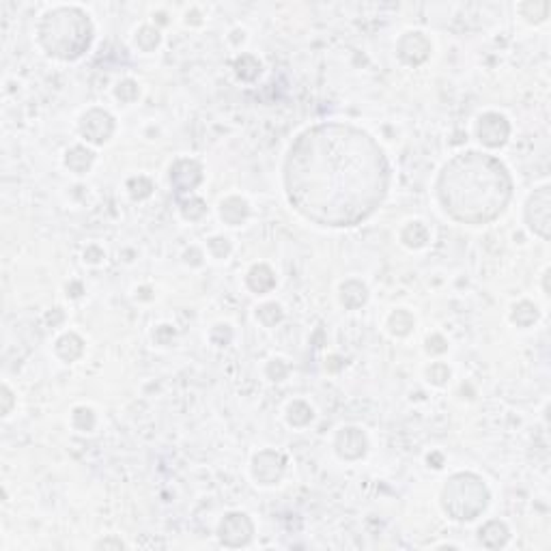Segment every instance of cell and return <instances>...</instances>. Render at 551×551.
I'll list each match as a JSON object with an SVG mask.
<instances>
[{
    "label": "cell",
    "mask_w": 551,
    "mask_h": 551,
    "mask_svg": "<svg viewBox=\"0 0 551 551\" xmlns=\"http://www.w3.org/2000/svg\"><path fill=\"white\" fill-rule=\"evenodd\" d=\"M338 299L347 311H357L369 301V286L357 278H349L338 286Z\"/></svg>",
    "instance_id": "obj_16"
},
{
    "label": "cell",
    "mask_w": 551,
    "mask_h": 551,
    "mask_svg": "<svg viewBox=\"0 0 551 551\" xmlns=\"http://www.w3.org/2000/svg\"><path fill=\"white\" fill-rule=\"evenodd\" d=\"M334 452L343 461H360L369 452V438L360 426H343L334 435Z\"/></svg>",
    "instance_id": "obj_12"
},
{
    "label": "cell",
    "mask_w": 551,
    "mask_h": 551,
    "mask_svg": "<svg viewBox=\"0 0 551 551\" xmlns=\"http://www.w3.org/2000/svg\"><path fill=\"white\" fill-rule=\"evenodd\" d=\"M252 538H255V521L250 519V515L241 513V511H233L220 519L218 540L224 547H230V549L246 547L252 542Z\"/></svg>",
    "instance_id": "obj_5"
},
{
    "label": "cell",
    "mask_w": 551,
    "mask_h": 551,
    "mask_svg": "<svg viewBox=\"0 0 551 551\" xmlns=\"http://www.w3.org/2000/svg\"><path fill=\"white\" fill-rule=\"evenodd\" d=\"M491 500L489 486L482 476L474 472H457L452 474L440 494V506L448 515V519L457 523H469L478 519Z\"/></svg>",
    "instance_id": "obj_4"
},
{
    "label": "cell",
    "mask_w": 551,
    "mask_h": 551,
    "mask_svg": "<svg viewBox=\"0 0 551 551\" xmlns=\"http://www.w3.org/2000/svg\"><path fill=\"white\" fill-rule=\"evenodd\" d=\"M511 321L517 325V328H532L536 321H538V308L528 301V299H521L513 306L511 311Z\"/></svg>",
    "instance_id": "obj_23"
},
{
    "label": "cell",
    "mask_w": 551,
    "mask_h": 551,
    "mask_svg": "<svg viewBox=\"0 0 551 551\" xmlns=\"http://www.w3.org/2000/svg\"><path fill=\"white\" fill-rule=\"evenodd\" d=\"M95 164V151L84 145H76L65 153V166L76 174H87Z\"/></svg>",
    "instance_id": "obj_19"
},
{
    "label": "cell",
    "mask_w": 551,
    "mask_h": 551,
    "mask_svg": "<svg viewBox=\"0 0 551 551\" xmlns=\"http://www.w3.org/2000/svg\"><path fill=\"white\" fill-rule=\"evenodd\" d=\"M72 426L76 428V431L80 433H91L93 428L97 426V416L91 407L87 405H80L72 411Z\"/></svg>",
    "instance_id": "obj_27"
},
{
    "label": "cell",
    "mask_w": 551,
    "mask_h": 551,
    "mask_svg": "<svg viewBox=\"0 0 551 551\" xmlns=\"http://www.w3.org/2000/svg\"><path fill=\"white\" fill-rule=\"evenodd\" d=\"M114 130H116V121L114 116L104 110V108H89L80 121H78V132L80 136L89 143V145H95V147H101L106 145L112 136H114Z\"/></svg>",
    "instance_id": "obj_6"
},
{
    "label": "cell",
    "mask_w": 551,
    "mask_h": 551,
    "mask_svg": "<svg viewBox=\"0 0 551 551\" xmlns=\"http://www.w3.org/2000/svg\"><path fill=\"white\" fill-rule=\"evenodd\" d=\"M284 469H286V457L274 448H265V450L257 452L250 463L252 478L263 486L278 484L284 476Z\"/></svg>",
    "instance_id": "obj_10"
},
{
    "label": "cell",
    "mask_w": 551,
    "mask_h": 551,
    "mask_svg": "<svg viewBox=\"0 0 551 551\" xmlns=\"http://www.w3.org/2000/svg\"><path fill=\"white\" fill-rule=\"evenodd\" d=\"M0 392H3V396H0V401H3V405H0V413L9 416L13 405H16V396H13V392H11V388L7 384L3 386V390H0Z\"/></svg>",
    "instance_id": "obj_38"
},
{
    "label": "cell",
    "mask_w": 551,
    "mask_h": 551,
    "mask_svg": "<svg viewBox=\"0 0 551 551\" xmlns=\"http://www.w3.org/2000/svg\"><path fill=\"white\" fill-rule=\"evenodd\" d=\"M246 286L257 293V295H265L269 291L276 289V274L267 263H257L248 269L246 274Z\"/></svg>",
    "instance_id": "obj_17"
},
{
    "label": "cell",
    "mask_w": 551,
    "mask_h": 551,
    "mask_svg": "<svg viewBox=\"0 0 551 551\" xmlns=\"http://www.w3.org/2000/svg\"><path fill=\"white\" fill-rule=\"evenodd\" d=\"M519 13L528 24H540L549 16V3H534V0H528V3L519 5Z\"/></svg>",
    "instance_id": "obj_28"
},
{
    "label": "cell",
    "mask_w": 551,
    "mask_h": 551,
    "mask_svg": "<svg viewBox=\"0 0 551 551\" xmlns=\"http://www.w3.org/2000/svg\"><path fill=\"white\" fill-rule=\"evenodd\" d=\"M153 181L145 174H138V177H132L128 181V192L134 201H145L153 194Z\"/></svg>",
    "instance_id": "obj_30"
},
{
    "label": "cell",
    "mask_w": 551,
    "mask_h": 551,
    "mask_svg": "<svg viewBox=\"0 0 551 551\" xmlns=\"http://www.w3.org/2000/svg\"><path fill=\"white\" fill-rule=\"evenodd\" d=\"M174 328L172 325H168V323H164V325H157L155 328V332H153V340L157 343V345H162V347H168L172 340H174Z\"/></svg>",
    "instance_id": "obj_36"
},
{
    "label": "cell",
    "mask_w": 551,
    "mask_h": 551,
    "mask_svg": "<svg viewBox=\"0 0 551 551\" xmlns=\"http://www.w3.org/2000/svg\"><path fill=\"white\" fill-rule=\"evenodd\" d=\"M126 547V542L121 540V538H101L99 542H95V549H123Z\"/></svg>",
    "instance_id": "obj_40"
},
{
    "label": "cell",
    "mask_w": 551,
    "mask_h": 551,
    "mask_svg": "<svg viewBox=\"0 0 551 551\" xmlns=\"http://www.w3.org/2000/svg\"><path fill=\"white\" fill-rule=\"evenodd\" d=\"M450 377H452V371H450V366L444 364V362H433L426 369V382L431 384V386H435V388L448 386Z\"/></svg>",
    "instance_id": "obj_31"
},
{
    "label": "cell",
    "mask_w": 551,
    "mask_h": 551,
    "mask_svg": "<svg viewBox=\"0 0 551 551\" xmlns=\"http://www.w3.org/2000/svg\"><path fill=\"white\" fill-rule=\"evenodd\" d=\"M233 69L241 82H255L263 72V63L255 54H239L233 60Z\"/></svg>",
    "instance_id": "obj_20"
},
{
    "label": "cell",
    "mask_w": 551,
    "mask_h": 551,
    "mask_svg": "<svg viewBox=\"0 0 551 551\" xmlns=\"http://www.w3.org/2000/svg\"><path fill=\"white\" fill-rule=\"evenodd\" d=\"M209 338H211V343H213L216 347H226V345H230V340H233V328H230L228 323H218V325L211 328Z\"/></svg>",
    "instance_id": "obj_34"
},
{
    "label": "cell",
    "mask_w": 551,
    "mask_h": 551,
    "mask_svg": "<svg viewBox=\"0 0 551 551\" xmlns=\"http://www.w3.org/2000/svg\"><path fill=\"white\" fill-rule=\"evenodd\" d=\"M428 463H433L431 467H435V469H442L444 467V457L440 452H433V455H428Z\"/></svg>",
    "instance_id": "obj_42"
},
{
    "label": "cell",
    "mask_w": 551,
    "mask_h": 551,
    "mask_svg": "<svg viewBox=\"0 0 551 551\" xmlns=\"http://www.w3.org/2000/svg\"><path fill=\"white\" fill-rule=\"evenodd\" d=\"M203 20H201V13L196 11V9H192V11H188L186 13V24H201Z\"/></svg>",
    "instance_id": "obj_43"
},
{
    "label": "cell",
    "mask_w": 551,
    "mask_h": 551,
    "mask_svg": "<svg viewBox=\"0 0 551 551\" xmlns=\"http://www.w3.org/2000/svg\"><path fill=\"white\" fill-rule=\"evenodd\" d=\"M424 349L428 355H444L448 351V340L442 334H431L424 343Z\"/></svg>",
    "instance_id": "obj_35"
},
{
    "label": "cell",
    "mask_w": 551,
    "mask_h": 551,
    "mask_svg": "<svg viewBox=\"0 0 551 551\" xmlns=\"http://www.w3.org/2000/svg\"><path fill=\"white\" fill-rule=\"evenodd\" d=\"M134 43H136V48H138L140 52L151 54V52H155V50L160 48V43H162V33H160L157 26L145 24V26H140V28L136 30Z\"/></svg>",
    "instance_id": "obj_24"
},
{
    "label": "cell",
    "mask_w": 551,
    "mask_h": 551,
    "mask_svg": "<svg viewBox=\"0 0 551 551\" xmlns=\"http://www.w3.org/2000/svg\"><path fill=\"white\" fill-rule=\"evenodd\" d=\"M179 213L188 222H199L207 213V203L201 196H188V199H177Z\"/></svg>",
    "instance_id": "obj_25"
},
{
    "label": "cell",
    "mask_w": 551,
    "mask_h": 551,
    "mask_svg": "<svg viewBox=\"0 0 551 551\" xmlns=\"http://www.w3.org/2000/svg\"><path fill=\"white\" fill-rule=\"evenodd\" d=\"M257 319L263 328H276L284 319V311L278 301H265L257 308Z\"/></svg>",
    "instance_id": "obj_26"
},
{
    "label": "cell",
    "mask_w": 551,
    "mask_h": 551,
    "mask_svg": "<svg viewBox=\"0 0 551 551\" xmlns=\"http://www.w3.org/2000/svg\"><path fill=\"white\" fill-rule=\"evenodd\" d=\"M114 97H116L121 104H134V101H138V97H140V87H138V82L132 80V78L118 80L116 87H114Z\"/></svg>",
    "instance_id": "obj_29"
},
{
    "label": "cell",
    "mask_w": 551,
    "mask_h": 551,
    "mask_svg": "<svg viewBox=\"0 0 551 551\" xmlns=\"http://www.w3.org/2000/svg\"><path fill=\"white\" fill-rule=\"evenodd\" d=\"M476 138L486 149H502L511 138V123L500 112H482L476 121Z\"/></svg>",
    "instance_id": "obj_9"
},
{
    "label": "cell",
    "mask_w": 551,
    "mask_h": 551,
    "mask_svg": "<svg viewBox=\"0 0 551 551\" xmlns=\"http://www.w3.org/2000/svg\"><path fill=\"white\" fill-rule=\"evenodd\" d=\"M95 39V26L91 16L80 7H52L48 9L37 24V41L41 50L56 60L82 58Z\"/></svg>",
    "instance_id": "obj_3"
},
{
    "label": "cell",
    "mask_w": 551,
    "mask_h": 551,
    "mask_svg": "<svg viewBox=\"0 0 551 551\" xmlns=\"http://www.w3.org/2000/svg\"><path fill=\"white\" fill-rule=\"evenodd\" d=\"M431 52H433L431 39L420 30H409V33L401 35L396 41V56L401 63H405L409 67H418V65L426 63V60L431 58Z\"/></svg>",
    "instance_id": "obj_11"
},
{
    "label": "cell",
    "mask_w": 551,
    "mask_h": 551,
    "mask_svg": "<svg viewBox=\"0 0 551 551\" xmlns=\"http://www.w3.org/2000/svg\"><path fill=\"white\" fill-rule=\"evenodd\" d=\"M101 261H104V250H101L99 246H89V248L84 250V263L97 265V263H101Z\"/></svg>",
    "instance_id": "obj_39"
},
{
    "label": "cell",
    "mask_w": 551,
    "mask_h": 551,
    "mask_svg": "<svg viewBox=\"0 0 551 551\" xmlns=\"http://www.w3.org/2000/svg\"><path fill=\"white\" fill-rule=\"evenodd\" d=\"M168 179L177 199H181L183 194H192L201 186L205 179V170L203 164L194 157H179L170 164Z\"/></svg>",
    "instance_id": "obj_8"
},
{
    "label": "cell",
    "mask_w": 551,
    "mask_h": 551,
    "mask_svg": "<svg viewBox=\"0 0 551 551\" xmlns=\"http://www.w3.org/2000/svg\"><path fill=\"white\" fill-rule=\"evenodd\" d=\"M428 239H431V230H428L426 224L420 222V220H411L401 228V243L409 250L424 248L428 243Z\"/></svg>",
    "instance_id": "obj_18"
},
{
    "label": "cell",
    "mask_w": 551,
    "mask_h": 551,
    "mask_svg": "<svg viewBox=\"0 0 551 551\" xmlns=\"http://www.w3.org/2000/svg\"><path fill=\"white\" fill-rule=\"evenodd\" d=\"M82 293H84L82 282L74 280V282H69V284H67V295H69V297H74V299H76V297H80Z\"/></svg>",
    "instance_id": "obj_41"
},
{
    "label": "cell",
    "mask_w": 551,
    "mask_h": 551,
    "mask_svg": "<svg viewBox=\"0 0 551 551\" xmlns=\"http://www.w3.org/2000/svg\"><path fill=\"white\" fill-rule=\"evenodd\" d=\"M265 375H267V379L269 382H284L286 379V375H289V366L280 360V357H274V360H269L267 362V366H265Z\"/></svg>",
    "instance_id": "obj_33"
},
{
    "label": "cell",
    "mask_w": 551,
    "mask_h": 551,
    "mask_svg": "<svg viewBox=\"0 0 551 551\" xmlns=\"http://www.w3.org/2000/svg\"><path fill=\"white\" fill-rule=\"evenodd\" d=\"M243 39H246V33H243V30H233V37H230L233 43H239V41H243Z\"/></svg>",
    "instance_id": "obj_44"
},
{
    "label": "cell",
    "mask_w": 551,
    "mask_h": 551,
    "mask_svg": "<svg viewBox=\"0 0 551 551\" xmlns=\"http://www.w3.org/2000/svg\"><path fill=\"white\" fill-rule=\"evenodd\" d=\"M313 418H315V411H313V407L306 403V401L297 399V401H291V403H289V407H286V422H289L291 426L304 428V426H308V424L313 422Z\"/></svg>",
    "instance_id": "obj_22"
},
{
    "label": "cell",
    "mask_w": 551,
    "mask_h": 551,
    "mask_svg": "<svg viewBox=\"0 0 551 551\" xmlns=\"http://www.w3.org/2000/svg\"><path fill=\"white\" fill-rule=\"evenodd\" d=\"M390 181V162L379 143L340 121L297 134L282 164L289 205L323 228H351L369 220L384 205Z\"/></svg>",
    "instance_id": "obj_1"
},
{
    "label": "cell",
    "mask_w": 551,
    "mask_h": 551,
    "mask_svg": "<svg viewBox=\"0 0 551 551\" xmlns=\"http://www.w3.org/2000/svg\"><path fill=\"white\" fill-rule=\"evenodd\" d=\"M478 540L486 549H502L511 540V530L504 521L500 519H489L486 523L480 525L478 530Z\"/></svg>",
    "instance_id": "obj_14"
},
{
    "label": "cell",
    "mask_w": 551,
    "mask_h": 551,
    "mask_svg": "<svg viewBox=\"0 0 551 551\" xmlns=\"http://www.w3.org/2000/svg\"><path fill=\"white\" fill-rule=\"evenodd\" d=\"M54 355L65 364H74L84 355V340L76 332H63L54 340Z\"/></svg>",
    "instance_id": "obj_15"
},
{
    "label": "cell",
    "mask_w": 551,
    "mask_h": 551,
    "mask_svg": "<svg viewBox=\"0 0 551 551\" xmlns=\"http://www.w3.org/2000/svg\"><path fill=\"white\" fill-rule=\"evenodd\" d=\"M549 211H551V188L540 186L528 196L523 207V220L530 233H534L540 239H549V226H551Z\"/></svg>",
    "instance_id": "obj_7"
},
{
    "label": "cell",
    "mask_w": 551,
    "mask_h": 551,
    "mask_svg": "<svg viewBox=\"0 0 551 551\" xmlns=\"http://www.w3.org/2000/svg\"><path fill=\"white\" fill-rule=\"evenodd\" d=\"M515 190L506 164L484 151H463L448 160L435 181L438 201L444 213L467 226L498 220Z\"/></svg>",
    "instance_id": "obj_2"
},
{
    "label": "cell",
    "mask_w": 551,
    "mask_h": 551,
    "mask_svg": "<svg viewBox=\"0 0 551 551\" xmlns=\"http://www.w3.org/2000/svg\"><path fill=\"white\" fill-rule=\"evenodd\" d=\"M203 250L196 248V246H190L186 252H183V263L190 265V267H201L203 265Z\"/></svg>",
    "instance_id": "obj_37"
},
{
    "label": "cell",
    "mask_w": 551,
    "mask_h": 551,
    "mask_svg": "<svg viewBox=\"0 0 551 551\" xmlns=\"http://www.w3.org/2000/svg\"><path fill=\"white\" fill-rule=\"evenodd\" d=\"M207 250H209V255H211L213 259L224 261V259H228V255L233 252V246H230L228 237H224V235H213V237L207 239Z\"/></svg>",
    "instance_id": "obj_32"
},
{
    "label": "cell",
    "mask_w": 551,
    "mask_h": 551,
    "mask_svg": "<svg viewBox=\"0 0 551 551\" xmlns=\"http://www.w3.org/2000/svg\"><path fill=\"white\" fill-rule=\"evenodd\" d=\"M413 328H416V319H413V315L409 311L396 308V311L390 313V317H388V332L392 336L405 338V336H409L413 332Z\"/></svg>",
    "instance_id": "obj_21"
},
{
    "label": "cell",
    "mask_w": 551,
    "mask_h": 551,
    "mask_svg": "<svg viewBox=\"0 0 551 551\" xmlns=\"http://www.w3.org/2000/svg\"><path fill=\"white\" fill-rule=\"evenodd\" d=\"M220 220L228 226H241L250 218V203L241 196H226L218 205Z\"/></svg>",
    "instance_id": "obj_13"
}]
</instances>
